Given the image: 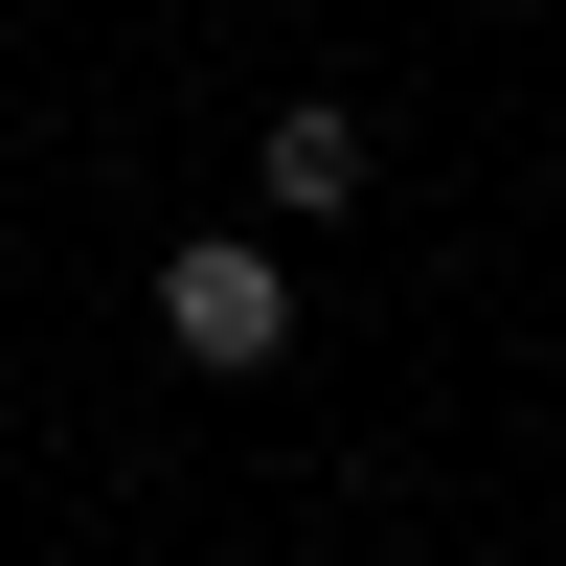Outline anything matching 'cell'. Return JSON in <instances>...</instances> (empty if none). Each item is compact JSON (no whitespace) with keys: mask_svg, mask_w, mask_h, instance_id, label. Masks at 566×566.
<instances>
[{"mask_svg":"<svg viewBox=\"0 0 566 566\" xmlns=\"http://www.w3.org/2000/svg\"><path fill=\"white\" fill-rule=\"evenodd\" d=\"M159 340L205 363V386H250V363H295V250H250V227H205V250H159Z\"/></svg>","mask_w":566,"mask_h":566,"instance_id":"6da1fadb","label":"cell"},{"mask_svg":"<svg viewBox=\"0 0 566 566\" xmlns=\"http://www.w3.org/2000/svg\"><path fill=\"white\" fill-rule=\"evenodd\" d=\"M363 159H386V136H363V91H295V114L250 136V181H272V227H340V205H363Z\"/></svg>","mask_w":566,"mask_h":566,"instance_id":"7a4b0ae2","label":"cell"}]
</instances>
